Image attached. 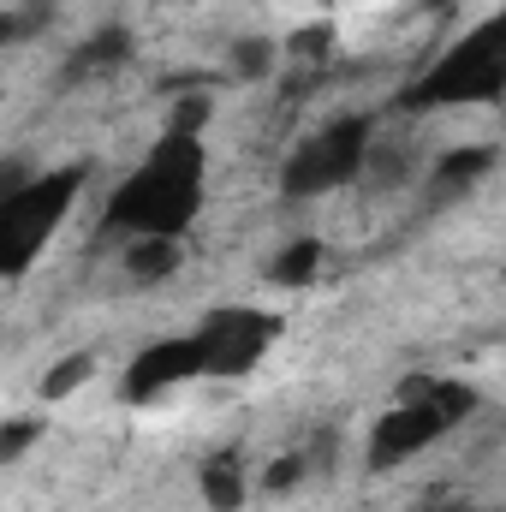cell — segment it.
I'll use <instances>...</instances> for the list:
<instances>
[{"label": "cell", "mask_w": 506, "mask_h": 512, "mask_svg": "<svg viewBox=\"0 0 506 512\" xmlns=\"http://www.w3.org/2000/svg\"><path fill=\"white\" fill-rule=\"evenodd\" d=\"M209 96L179 102L173 120L155 131L143 161L108 191L102 239H185L209 203V149H203Z\"/></svg>", "instance_id": "1"}, {"label": "cell", "mask_w": 506, "mask_h": 512, "mask_svg": "<svg viewBox=\"0 0 506 512\" xmlns=\"http://www.w3.org/2000/svg\"><path fill=\"white\" fill-rule=\"evenodd\" d=\"M506 102V6L459 30L405 90L399 114H453V108H501Z\"/></svg>", "instance_id": "2"}, {"label": "cell", "mask_w": 506, "mask_h": 512, "mask_svg": "<svg viewBox=\"0 0 506 512\" xmlns=\"http://www.w3.org/2000/svg\"><path fill=\"white\" fill-rule=\"evenodd\" d=\"M483 393L465 376H411V382L393 387V405L370 423V441H364V465L370 471H399L411 465L417 453H429L435 441H447L453 429H465L477 417Z\"/></svg>", "instance_id": "3"}, {"label": "cell", "mask_w": 506, "mask_h": 512, "mask_svg": "<svg viewBox=\"0 0 506 512\" xmlns=\"http://www.w3.org/2000/svg\"><path fill=\"white\" fill-rule=\"evenodd\" d=\"M84 185H90V161L42 167V173H12L0 185V274L6 280L30 274V262L48 251V239L78 209Z\"/></svg>", "instance_id": "4"}, {"label": "cell", "mask_w": 506, "mask_h": 512, "mask_svg": "<svg viewBox=\"0 0 506 512\" xmlns=\"http://www.w3.org/2000/svg\"><path fill=\"white\" fill-rule=\"evenodd\" d=\"M376 131H381V120L364 114V108L334 114L316 131H304L286 149V161H280V197L310 203V197H334V191L358 185L370 173V161H376Z\"/></svg>", "instance_id": "5"}, {"label": "cell", "mask_w": 506, "mask_h": 512, "mask_svg": "<svg viewBox=\"0 0 506 512\" xmlns=\"http://www.w3.org/2000/svg\"><path fill=\"white\" fill-rule=\"evenodd\" d=\"M191 328L203 340L209 382H245V376H256L268 364L274 340L286 334V316L280 310H262V304H215Z\"/></svg>", "instance_id": "6"}, {"label": "cell", "mask_w": 506, "mask_h": 512, "mask_svg": "<svg viewBox=\"0 0 506 512\" xmlns=\"http://www.w3.org/2000/svg\"><path fill=\"white\" fill-rule=\"evenodd\" d=\"M191 382H209V364H203V340H197V328L167 334V340H149V346L126 364V376H120V399H126V405H155L161 393L191 387Z\"/></svg>", "instance_id": "7"}, {"label": "cell", "mask_w": 506, "mask_h": 512, "mask_svg": "<svg viewBox=\"0 0 506 512\" xmlns=\"http://www.w3.org/2000/svg\"><path fill=\"white\" fill-rule=\"evenodd\" d=\"M197 489H203L209 512H239L245 501H251L245 453H239V447H215V453H203V465H197Z\"/></svg>", "instance_id": "8"}, {"label": "cell", "mask_w": 506, "mask_h": 512, "mask_svg": "<svg viewBox=\"0 0 506 512\" xmlns=\"http://www.w3.org/2000/svg\"><path fill=\"white\" fill-rule=\"evenodd\" d=\"M131 54H137V36H131V24H102L96 36H84V42L72 48V60H66V78H114L120 66H131Z\"/></svg>", "instance_id": "9"}, {"label": "cell", "mask_w": 506, "mask_h": 512, "mask_svg": "<svg viewBox=\"0 0 506 512\" xmlns=\"http://www.w3.org/2000/svg\"><path fill=\"white\" fill-rule=\"evenodd\" d=\"M495 161H501L495 143H483V149H447V155L429 167V191H435V197H465L483 173H495Z\"/></svg>", "instance_id": "10"}, {"label": "cell", "mask_w": 506, "mask_h": 512, "mask_svg": "<svg viewBox=\"0 0 506 512\" xmlns=\"http://www.w3.org/2000/svg\"><path fill=\"white\" fill-rule=\"evenodd\" d=\"M179 268V239H131L126 256V280L131 286H155Z\"/></svg>", "instance_id": "11"}, {"label": "cell", "mask_w": 506, "mask_h": 512, "mask_svg": "<svg viewBox=\"0 0 506 512\" xmlns=\"http://www.w3.org/2000/svg\"><path fill=\"white\" fill-rule=\"evenodd\" d=\"M316 274H322V245H316V239L280 245V251H274V262H268V280H274V286H286V292L310 286Z\"/></svg>", "instance_id": "12"}, {"label": "cell", "mask_w": 506, "mask_h": 512, "mask_svg": "<svg viewBox=\"0 0 506 512\" xmlns=\"http://www.w3.org/2000/svg\"><path fill=\"white\" fill-rule=\"evenodd\" d=\"M36 435H42V423H36V417H12V423H6V435H0L6 459H24V447H30Z\"/></svg>", "instance_id": "13"}, {"label": "cell", "mask_w": 506, "mask_h": 512, "mask_svg": "<svg viewBox=\"0 0 506 512\" xmlns=\"http://www.w3.org/2000/svg\"><path fill=\"white\" fill-rule=\"evenodd\" d=\"M78 376H90V358H72V364H66L60 376H48V382H42V399H60V393L78 382Z\"/></svg>", "instance_id": "14"}, {"label": "cell", "mask_w": 506, "mask_h": 512, "mask_svg": "<svg viewBox=\"0 0 506 512\" xmlns=\"http://www.w3.org/2000/svg\"><path fill=\"white\" fill-rule=\"evenodd\" d=\"M423 512H477L471 501H435V507H423Z\"/></svg>", "instance_id": "15"}]
</instances>
